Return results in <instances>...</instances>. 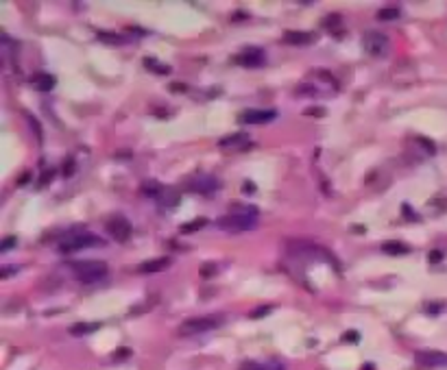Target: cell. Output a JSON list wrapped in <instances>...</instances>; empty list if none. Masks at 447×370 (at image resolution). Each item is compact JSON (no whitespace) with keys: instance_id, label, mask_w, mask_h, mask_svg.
<instances>
[{"instance_id":"6da1fadb","label":"cell","mask_w":447,"mask_h":370,"mask_svg":"<svg viewBox=\"0 0 447 370\" xmlns=\"http://www.w3.org/2000/svg\"><path fill=\"white\" fill-rule=\"evenodd\" d=\"M70 270H72L77 281L85 283V285H92V283H98L107 277L109 266L98 259H88V261H72L70 263Z\"/></svg>"},{"instance_id":"7a4b0ae2","label":"cell","mask_w":447,"mask_h":370,"mask_svg":"<svg viewBox=\"0 0 447 370\" xmlns=\"http://www.w3.org/2000/svg\"><path fill=\"white\" fill-rule=\"evenodd\" d=\"M92 246H103V240L94 233H70L59 240V253L64 255H70V253H77L81 248H92Z\"/></svg>"},{"instance_id":"3957f363","label":"cell","mask_w":447,"mask_h":370,"mask_svg":"<svg viewBox=\"0 0 447 370\" xmlns=\"http://www.w3.org/2000/svg\"><path fill=\"white\" fill-rule=\"evenodd\" d=\"M216 227L223 231H229V233H245V231H251L257 227V216H242V214H227V216H221L216 220Z\"/></svg>"},{"instance_id":"277c9868","label":"cell","mask_w":447,"mask_h":370,"mask_svg":"<svg viewBox=\"0 0 447 370\" xmlns=\"http://www.w3.org/2000/svg\"><path fill=\"white\" fill-rule=\"evenodd\" d=\"M223 318L221 316H199V318H188L179 324L177 333L179 336H196V333H205L212 331V329L221 327Z\"/></svg>"},{"instance_id":"5b68a950","label":"cell","mask_w":447,"mask_h":370,"mask_svg":"<svg viewBox=\"0 0 447 370\" xmlns=\"http://www.w3.org/2000/svg\"><path fill=\"white\" fill-rule=\"evenodd\" d=\"M362 46L369 55H373V57H384V55L390 50V39H388V35H384V33L371 31L362 37Z\"/></svg>"},{"instance_id":"8992f818","label":"cell","mask_w":447,"mask_h":370,"mask_svg":"<svg viewBox=\"0 0 447 370\" xmlns=\"http://www.w3.org/2000/svg\"><path fill=\"white\" fill-rule=\"evenodd\" d=\"M286 251H288V255L297 257V259H301V257L314 259L317 253H323V248H319L317 244H312V242H308V240H288Z\"/></svg>"},{"instance_id":"52a82bcc","label":"cell","mask_w":447,"mask_h":370,"mask_svg":"<svg viewBox=\"0 0 447 370\" xmlns=\"http://www.w3.org/2000/svg\"><path fill=\"white\" fill-rule=\"evenodd\" d=\"M275 118H277L275 109H247L238 115V122H242V124H266V122H273Z\"/></svg>"},{"instance_id":"ba28073f","label":"cell","mask_w":447,"mask_h":370,"mask_svg":"<svg viewBox=\"0 0 447 370\" xmlns=\"http://www.w3.org/2000/svg\"><path fill=\"white\" fill-rule=\"evenodd\" d=\"M415 362L421 368H443L447 366V353L441 351H416Z\"/></svg>"},{"instance_id":"9c48e42d","label":"cell","mask_w":447,"mask_h":370,"mask_svg":"<svg viewBox=\"0 0 447 370\" xmlns=\"http://www.w3.org/2000/svg\"><path fill=\"white\" fill-rule=\"evenodd\" d=\"M131 222L127 220L125 216H114V218H109L107 220V233L114 240H118V242H127L131 237Z\"/></svg>"},{"instance_id":"30bf717a","label":"cell","mask_w":447,"mask_h":370,"mask_svg":"<svg viewBox=\"0 0 447 370\" xmlns=\"http://www.w3.org/2000/svg\"><path fill=\"white\" fill-rule=\"evenodd\" d=\"M221 187L216 176H210V174H199L194 176V179L190 181V185H188V190L194 192V194H214V192Z\"/></svg>"},{"instance_id":"8fae6325","label":"cell","mask_w":447,"mask_h":370,"mask_svg":"<svg viewBox=\"0 0 447 370\" xmlns=\"http://www.w3.org/2000/svg\"><path fill=\"white\" fill-rule=\"evenodd\" d=\"M233 63L247 65V68H257V65L264 63V50L255 48V46H249V48H245L242 53H238L236 57H233Z\"/></svg>"},{"instance_id":"7c38bea8","label":"cell","mask_w":447,"mask_h":370,"mask_svg":"<svg viewBox=\"0 0 447 370\" xmlns=\"http://www.w3.org/2000/svg\"><path fill=\"white\" fill-rule=\"evenodd\" d=\"M249 144H251V140H249L247 133H231V135H227V138L218 140V146H221L223 150H242Z\"/></svg>"},{"instance_id":"4fadbf2b","label":"cell","mask_w":447,"mask_h":370,"mask_svg":"<svg viewBox=\"0 0 447 370\" xmlns=\"http://www.w3.org/2000/svg\"><path fill=\"white\" fill-rule=\"evenodd\" d=\"M282 42L288 44V46H308V44L314 42V35L303 31H286L282 35Z\"/></svg>"},{"instance_id":"5bb4252c","label":"cell","mask_w":447,"mask_h":370,"mask_svg":"<svg viewBox=\"0 0 447 370\" xmlns=\"http://www.w3.org/2000/svg\"><path fill=\"white\" fill-rule=\"evenodd\" d=\"M170 266V259L168 257H160V259H149L144 263L138 266V272L140 275H155V272H161Z\"/></svg>"},{"instance_id":"9a60e30c","label":"cell","mask_w":447,"mask_h":370,"mask_svg":"<svg viewBox=\"0 0 447 370\" xmlns=\"http://www.w3.org/2000/svg\"><path fill=\"white\" fill-rule=\"evenodd\" d=\"M155 200L160 202L161 207H177L181 202V194L177 190H172V187H161V192L155 196Z\"/></svg>"},{"instance_id":"2e32d148","label":"cell","mask_w":447,"mask_h":370,"mask_svg":"<svg viewBox=\"0 0 447 370\" xmlns=\"http://www.w3.org/2000/svg\"><path fill=\"white\" fill-rule=\"evenodd\" d=\"M31 83H33V87L37 89V92H50V89L57 85V79H55L53 74L39 72V74H35V77L31 79Z\"/></svg>"},{"instance_id":"e0dca14e","label":"cell","mask_w":447,"mask_h":370,"mask_svg":"<svg viewBox=\"0 0 447 370\" xmlns=\"http://www.w3.org/2000/svg\"><path fill=\"white\" fill-rule=\"evenodd\" d=\"M382 253L384 255H390V257H399V255L410 253V246L404 244V242H397V240H388L382 244Z\"/></svg>"},{"instance_id":"ac0fdd59","label":"cell","mask_w":447,"mask_h":370,"mask_svg":"<svg viewBox=\"0 0 447 370\" xmlns=\"http://www.w3.org/2000/svg\"><path fill=\"white\" fill-rule=\"evenodd\" d=\"M98 327H100L98 322H77V324H72L68 331H70V336L81 338V336H88V333H94Z\"/></svg>"},{"instance_id":"d6986e66","label":"cell","mask_w":447,"mask_h":370,"mask_svg":"<svg viewBox=\"0 0 447 370\" xmlns=\"http://www.w3.org/2000/svg\"><path fill=\"white\" fill-rule=\"evenodd\" d=\"M240 370H284V366L279 362H247V364H242Z\"/></svg>"},{"instance_id":"ffe728a7","label":"cell","mask_w":447,"mask_h":370,"mask_svg":"<svg viewBox=\"0 0 447 370\" xmlns=\"http://www.w3.org/2000/svg\"><path fill=\"white\" fill-rule=\"evenodd\" d=\"M144 68L151 70V72H155V74H170V65H164L161 61H157V59H151V57L144 59Z\"/></svg>"},{"instance_id":"44dd1931","label":"cell","mask_w":447,"mask_h":370,"mask_svg":"<svg viewBox=\"0 0 447 370\" xmlns=\"http://www.w3.org/2000/svg\"><path fill=\"white\" fill-rule=\"evenodd\" d=\"M321 24H323V28H327V31H338V28H343V18H340L338 13H332V16H325Z\"/></svg>"},{"instance_id":"7402d4cb","label":"cell","mask_w":447,"mask_h":370,"mask_svg":"<svg viewBox=\"0 0 447 370\" xmlns=\"http://www.w3.org/2000/svg\"><path fill=\"white\" fill-rule=\"evenodd\" d=\"M96 37H98L103 44H107V46H120V44L125 42L123 35H116V33H98Z\"/></svg>"},{"instance_id":"603a6c76","label":"cell","mask_w":447,"mask_h":370,"mask_svg":"<svg viewBox=\"0 0 447 370\" xmlns=\"http://www.w3.org/2000/svg\"><path fill=\"white\" fill-rule=\"evenodd\" d=\"M399 16H401V9H397V7H386V9H380L378 11V20H382V22L397 20Z\"/></svg>"},{"instance_id":"cb8c5ba5","label":"cell","mask_w":447,"mask_h":370,"mask_svg":"<svg viewBox=\"0 0 447 370\" xmlns=\"http://www.w3.org/2000/svg\"><path fill=\"white\" fill-rule=\"evenodd\" d=\"M161 187H164V185L157 183V181H146V183L142 185V194H144V196H151V199H155V196L161 192Z\"/></svg>"},{"instance_id":"d4e9b609","label":"cell","mask_w":447,"mask_h":370,"mask_svg":"<svg viewBox=\"0 0 447 370\" xmlns=\"http://www.w3.org/2000/svg\"><path fill=\"white\" fill-rule=\"evenodd\" d=\"M207 225V218H196L194 222H186V225H181V233H194V231H199L203 229V227Z\"/></svg>"},{"instance_id":"484cf974","label":"cell","mask_w":447,"mask_h":370,"mask_svg":"<svg viewBox=\"0 0 447 370\" xmlns=\"http://www.w3.org/2000/svg\"><path fill=\"white\" fill-rule=\"evenodd\" d=\"M327 114V109L325 107H308L303 111V115H308V118H323V115Z\"/></svg>"},{"instance_id":"4316f807","label":"cell","mask_w":447,"mask_h":370,"mask_svg":"<svg viewBox=\"0 0 447 370\" xmlns=\"http://www.w3.org/2000/svg\"><path fill=\"white\" fill-rule=\"evenodd\" d=\"M216 275V263H203L201 266V277L207 279V277H214Z\"/></svg>"},{"instance_id":"83f0119b","label":"cell","mask_w":447,"mask_h":370,"mask_svg":"<svg viewBox=\"0 0 447 370\" xmlns=\"http://www.w3.org/2000/svg\"><path fill=\"white\" fill-rule=\"evenodd\" d=\"M271 305H262V307H257V309H253L251 313H249V318H262V316H266V313H271Z\"/></svg>"},{"instance_id":"f1b7e54d","label":"cell","mask_w":447,"mask_h":370,"mask_svg":"<svg viewBox=\"0 0 447 370\" xmlns=\"http://www.w3.org/2000/svg\"><path fill=\"white\" fill-rule=\"evenodd\" d=\"M358 340H360V333H358V331H347V333L343 336V342H351V344H355Z\"/></svg>"},{"instance_id":"f546056e","label":"cell","mask_w":447,"mask_h":370,"mask_svg":"<svg viewBox=\"0 0 447 370\" xmlns=\"http://www.w3.org/2000/svg\"><path fill=\"white\" fill-rule=\"evenodd\" d=\"M16 244H18V240H16V237H11V235H9L7 240H4L2 244H0V251L4 253V251H9V248H11V246H16Z\"/></svg>"},{"instance_id":"4dcf8cb0","label":"cell","mask_w":447,"mask_h":370,"mask_svg":"<svg viewBox=\"0 0 447 370\" xmlns=\"http://www.w3.org/2000/svg\"><path fill=\"white\" fill-rule=\"evenodd\" d=\"M428 259H430V263H439V261H443V251H432Z\"/></svg>"},{"instance_id":"1f68e13d","label":"cell","mask_w":447,"mask_h":370,"mask_svg":"<svg viewBox=\"0 0 447 370\" xmlns=\"http://www.w3.org/2000/svg\"><path fill=\"white\" fill-rule=\"evenodd\" d=\"M129 355H131V351H129V348H118V351L114 353V359H127V357H129Z\"/></svg>"},{"instance_id":"d6a6232c","label":"cell","mask_w":447,"mask_h":370,"mask_svg":"<svg viewBox=\"0 0 447 370\" xmlns=\"http://www.w3.org/2000/svg\"><path fill=\"white\" fill-rule=\"evenodd\" d=\"M29 118V122H31V126H33V131H35V135H37V140H42V129H39V124L35 122V120L31 118V115H27Z\"/></svg>"},{"instance_id":"836d02e7","label":"cell","mask_w":447,"mask_h":370,"mask_svg":"<svg viewBox=\"0 0 447 370\" xmlns=\"http://www.w3.org/2000/svg\"><path fill=\"white\" fill-rule=\"evenodd\" d=\"M242 192H247V194H253V192H255V185H253L251 181H247V183H242Z\"/></svg>"},{"instance_id":"e575fe53","label":"cell","mask_w":447,"mask_h":370,"mask_svg":"<svg viewBox=\"0 0 447 370\" xmlns=\"http://www.w3.org/2000/svg\"><path fill=\"white\" fill-rule=\"evenodd\" d=\"M441 309H443V303H430V305H428V312H430V313L441 312Z\"/></svg>"},{"instance_id":"d590c367","label":"cell","mask_w":447,"mask_h":370,"mask_svg":"<svg viewBox=\"0 0 447 370\" xmlns=\"http://www.w3.org/2000/svg\"><path fill=\"white\" fill-rule=\"evenodd\" d=\"M72 172H74V164H72V161H65V170H64V174L68 176V174H72Z\"/></svg>"},{"instance_id":"8d00e7d4","label":"cell","mask_w":447,"mask_h":370,"mask_svg":"<svg viewBox=\"0 0 447 370\" xmlns=\"http://www.w3.org/2000/svg\"><path fill=\"white\" fill-rule=\"evenodd\" d=\"M362 370H373V366L369 364V366H362Z\"/></svg>"}]
</instances>
